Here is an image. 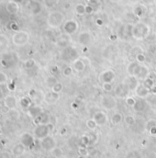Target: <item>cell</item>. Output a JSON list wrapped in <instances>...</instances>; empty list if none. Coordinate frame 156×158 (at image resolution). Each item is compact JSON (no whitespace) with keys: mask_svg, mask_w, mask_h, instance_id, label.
I'll use <instances>...</instances> for the list:
<instances>
[{"mask_svg":"<svg viewBox=\"0 0 156 158\" xmlns=\"http://www.w3.org/2000/svg\"><path fill=\"white\" fill-rule=\"evenodd\" d=\"M53 129V125L51 123L48 124H38L36 126V128L34 129V137H36L37 139H43L45 137H47L50 133L52 131Z\"/></svg>","mask_w":156,"mask_h":158,"instance_id":"obj_1","label":"cell"},{"mask_svg":"<svg viewBox=\"0 0 156 158\" xmlns=\"http://www.w3.org/2000/svg\"><path fill=\"white\" fill-rule=\"evenodd\" d=\"M29 35L27 31L18 30L12 37V42L17 46H23L28 42Z\"/></svg>","mask_w":156,"mask_h":158,"instance_id":"obj_2","label":"cell"},{"mask_svg":"<svg viewBox=\"0 0 156 158\" xmlns=\"http://www.w3.org/2000/svg\"><path fill=\"white\" fill-rule=\"evenodd\" d=\"M149 33V27L143 23H139L132 29V36L135 39H144Z\"/></svg>","mask_w":156,"mask_h":158,"instance_id":"obj_3","label":"cell"},{"mask_svg":"<svg viewBox=\"0 0 156 158\" xmlns=\"http://www.w3.org/2000/svg\"><path fill=\"white\" fill-rule=\"evenodd\" d=\"M62 20H64V16L60 12H51L48 18V23L52 28L59 27L61 24Z\"/></svg>","mask_w":156,"mask_h":158,"instance_id":"obj_4","label":"cell"},{"mask_svg":"<svg viewBox=\"0 0 156 158\" xmlns=\"http://www.w3.org/2000/svg\"><path fill=\"white\" fill-rule=\"evenodd\" d=\"M102 106L107 109H111L116 107V100L110 95H105L101 100Z\"/></svg>","mask_w":156,"mask_h":158,"instance_id":"obj_5","label":"cell"},{"mask_svg":"<svg viewBox=\"0 0 156 158\" xmlns=\"http://www.w3.org/2000/svg\"><path fill=\"white\" fill-rule=\"evenodd\" d=\"M41 147H42L44 150H46V151H51V150L56 146L54 139H53L52 137L49 136V135H48L47 137L41 139Z\"/></svg>","mask_w":156,"mask_h":158,"instance_id":"obj_6","label":"cell"},{"mask_svg":"<svg viewBox=\"0 0 156 158\" xmlns=\"http://www.w3.org/2000/svg\"><path fill=\"white\" fill-rule=\"evenodd\" d=\"M34 137L28 133H25L21 135L20 137V143L25 146V147H32L34 145Z\"/></svg>","mask_w":156,"mask_h":158,"instance_id":"obj_7","label":"cell"},{"mask_svg":"<svg viewBox=\"0 0 156 158\" xmlns=\"http://www.w3.org/2000/svg\"><path fill=\"white\" fill-rule=\"evenodd\" d=\"M130 92V89L128 86L125 83H121L118 85V86L115 89V93L118 98H126Z\"/></svg>","mask_w":156,"mask_h":158,"instance_id":"obj_8","label":"cell"},{"mask_svg":"<svg viewBox=\"0 0 156 158\" xmlns=\"http://www.w3.org/2000/svg\"><path fill=\"white\" fill-rule=\"evenodd\" d=\"M135 92L137 94V96L140 97L141 99H146L150 96V94H151V90L149 88H147L143 84L142 85L139 84V86L135 89Z\"/></svg>","mask_w":156,"mask_h":158,"instance_id":"obj_9","label":"cell"},{"mask_svg":"<svg viewBox=\"0 0 156 158\" xmlns=\"http://www.w3.org/2000/svg\"><path fill=\"white\" fill-rule=\"evenodd\" d=\"M141 65L138 62H131V64L128 66V72L130 74V76H138L140 70H141Z\"/></svg>","mask_w":156,"mask_h":158,"instance_id":"obj_10","label":"cell"},{"mask_svg":"<svg viewBox=\"0 0 156 158\" xmlns=\"http://www.w3.org/2000/svg\"><path fill=\"white\" fill-rule=\"evenodd\" d=\"M93 119H94V120L96 121V123H97L98 126H102V125L106 124L107 121H108V117H107L106 113H104V112H102V111L97 112L95 115H94Z\"/></svg>","mask_w":156,"mask_h":158,"instance_id":"obj_11","label":"cell"},{"mask_svg":"<svg viewBox=\"0 0 156 158\" xmlns=\"http://www.w3.org/2000/svg\"><path fill=\"white\" fill-rule=\"evenodd\" d=\"M4 104L6 108H8V109H14L17 105V99L13 95H8V96L5 97Z\"/></svg>","mask_w":156,"mask_h":158,"instance_id":"obj_12","label":"cell"},{"mask_svg":"<svg viewBox=\"0 0 156 158\" xmlns=\"http://www.w3.org/2000/svg\"><path fill=\"white\" fill-rule=\"evenodd\" d=\"M65 31L67 34H73L75 33L76 29H77V23L75 20H68L65 24Z\"/></svg>","mask_w":156,"mask_h":158,"instance_id":"obj_13","label":"cell"},{"mask_svg":"<svg viewBox=\"0 0 156 158\" xmlns=\"http://www.w3.org/2000/svg\"><path fill=\"white\" fill-rule=\"evenodd\" d=\"M124 83L128 86L130 90H135L137 88V86H139V81H138L137 77L133 76H130V77L125 79Z\"/></svg>","mask_w":156,"mask_h":158,"instance_id":"obj_14","label":"cell"},{"mask_svg":"<svg viewBox=\"0 0 156 158\" xmlns=\"http://www.w3.org/2000/svg\"><path fill=\"white\" fill-rule=\"evenodd\" d=\"M6 9H7V11H8L9 14H11V15H16V14L18 12V10H19V4H18V3L12 1V0H10V1H9V2L7 4V6H6Z\"/></svg>","mask_w":156,"mask_h":158,"instance_id":"obj_15","label":"cell"},{"mask_svg":"<svg viewBox=\"0 0 156 158\" xmlns=\"http://www.w3.org/2000/svg\"><path fill=\"white\" fill-rule=\"evenodd\" d=\"M42 109L41 107H38V106H32V107H29L28 109V115L31 117V118H33L34 119L36 118H38L41 113H42Z\"/></svg>","mask_w":156,"mask_h":158,"instance_id":"obj_16","label":"cell"},{"mask_svg":"<svg viewBox=\"0 0 156 158\" xmlns=\"http://www.w3.org/2000/svg\"><path fill=\"white\" fill-rule=\"evenodd\" d=\"M115 78V73L112 70H108L102 73L101 75V80L103 83H111Z\"/></svg>","mask_w":156,"mask_h":158,"instance_id":"obj_17","label":"cell"},{"mask_svg":"<svg viewBox=\"0 0 156 158\" xmlns=\"http://www.w3.org/2000/svg\"><path fill=\"white\" fill-rule=\"evenodd\" d=\"M35 122L38 124H48L50 123V115L47 112H42L38 118L35 119Z\"/></svg>","mask_w":156,"mask_h":158,"instance_id":"obj_18","label":"cell"},{"mask_svg":"<svg viewBox=\"0 0 156 158\" xmlns=\"http://www.w3.org/2000/svg\"><path fill=\"white\" fill-rule=\"evenodd\" d=\"M73 69L76 72H82L85 67V62L80 60V59H76L75 61H74V64H73Z\"/></svg>","mask_w":156,"mask_h":158,"instance_id":"obj_19","label":"cell"},{"mask_svg":"<svg viewBox=\"0 0 156 158\" xmlns=\"http://www.w3.org/2000/svg\"><path fill=\"white\" fill-rule=\"evenodd\" d=\"M90 39H91V37L88 32H82V33H80V35L78 37V42L82 45H86L87 43L90 42Z\"/></svg>","mask_w":156,"mask_h":158,"instance_id":"obj_20","label":"cell"},{"mask_svg":"<svg viewBox=\"0 0 156 158\" xmlns=\"http://www.w3.org/2000/svg\"><path fill=\"white\" fill-rule=\"evenodd\" d=\"M45 99L48 103H54L56 102L58 99H59V93H56V92H53L51 90V92L48 93L45 97Z\"/></svg>","mask_w":156,"mask_h":158,"instance_id":"obj_21","label":"cell"},{"mask_svg":"<svg viewBox=\"0 0 156 158\" xmlns=\"http://www.w3.org/2000/svg\"><path fill=\"white\" fill-rule=\"evenodd\" d=\"M25 151V146L20 143L16 144L13 148H12V153L15 156H20Z\"/></svg>","mask_w":156,"mask_h":158,"instance_id":"obj_22","label":"cell"},{"mask_svg":"<svg viewBox=\"0 0 156 158\" xmlns=\"http://www.w3.org/2000/svg\"><path fill=\"white\" fill-rule=\"evenodd\" d=\"M146 108V101L143 100V99H140L139 100H136L133 109L136 111H143Z\"/></svg>","mask_w":156,"mask_h":158,"instance_id":"obj_23","label":"cell"},{"mask_svg":"<svg viewBox=\"0 0 156 158\" xmlns=\"http://www.w3.org/2000/svg\"><path fill=\"white\" fill-rule=\"evenodd\" d=\"M149 74H150V73H149V69H148V67H146L145 66H141L140 73H139L137 78L141 79V80H145L146 78H148Z\"/></svg>","mask_w":156,"mask_h":158,"instance_id":"obj_24","label":"cell"},{"mask_svg":"<svg viewBox=\"0 0 156 158\" xmlns=\"http://www.w3.org/2000/svg\"><path fill=\"white\" fill-rule=\"evenodd\" d=\"M45 83H46L47 86H49L50 88H52V87L58 83V81H57V78H56L55 76H48V77L46 78Z\"/></svg>","mask_w":156,"mask_h":158,"instance_id":"obj_25","label":"cell"},{"mask_svg":"<svg viewBox=\"0 0 156 158\" xmlns=\"http://www.w3.org/2000/svg\"><path fill=\"white\" fill-rule=\"evenodd\" d=\"M31 10H32V13L34 15H37L38 13H40L41 10L40 3H38V2H32L31 3Z\"/></svg>","mask_w":156,"mask_h":158,"instance_id":"obj_26","label":"cell"},{"mask_svg":"<svg viewBox=\"0 0 156 158\" xmlns=\"http://www.w3.org/2000/svg\"><path fill=\"white\" fill-rule=\"evenodd\" d=\"M36 65V62L33 59H28L27 61H25L24 62V67L26 69H31V68H33Z\"/></svg>","mask_w":156,"mask_h":158,"instance_id":"obj_27","label":"cell"},{"mask_svg":"<svg viewBox=\"0 0 156 158\" xmlns=\"http://www.w3.org/2000/svg\"><path fill=\"white\" fill-rule=\"evenodd\" d=\"M111 121L114 124H118L122 121V115L120 113H115L112 118H111Z\"/></svg>","mask_w":156,"mask_h":158,"instance_id":"obj_28","label":"cell"},{"mask_svg":"<svg viewBox=\"0 0 156 158\" xmlns=\"http://www.w3.org/2000/svg\"><path fill=\"white\" fill-rule=\"evenodd\" d=\"M8 82V76L6 73L0 71V85H5Z\"/></svg>","mask_w":156,"mask_h":158,"instance_id":"obj_29","label":"cell"},{"mask_svg":"<svg viewBox=\"0 0 156 158\" xmlns=\"http://www.w3.org/2000/svg\"><path fill=\"white\" fill-rule=\"evenodd\" d=\"M51 154H52L54 157H56V158H60V157L62 155V151H61V148L55 146V147L51 150Z\"/></svg>","mask_w":156,"mask_h":158,"instance_id":"obj_30","label":"cell"},{"mask_svg":"<svg viewBox=\"0 0 156 158\" xmlns=\"http://www.w3.org/2000/svg\"><path fill=\"white\" fill-rule=\"evenodd\" d=\"M143 85L147 87V88H149L150 90L155 86V82L153 81V80H151V78H146L145 80H144V82H143Z\"/></svg>","mask_w":156,"mask_h":158,"instance_id":"obj_31","label":"cell"},{"mask_svg":"<svg viewBox=\"0 0 156 158\" xmlns=\"http://www.w3.org/2000/svg\"><path fill=\"white\" fill-rule=\"evenodd\" d=\"M20 106L23 109H28L30 106V100L28 98H23L20 99Z\"/></svg>","mask_w":156,"mask_h":158,"instance_id":"obj_32","label":"cell"},{"mask_svg":"<svg viewBox=\"0 0 156 158\" xmlns=\"http://www.w3.org/2000/svg\"><path fill=\"white\" fill-rule=\"evenodd\" d=\"M124 121H125V123H126L127 125H129V126H131V125L135 124V119H134V117L131 116V115H129V116L125 117Z\"/></svg>","mask_w":156,"mask_h":158,"instance_id":"obj_33","label":"cell"},{"mask_svg":"<svg viewBox=\"0 0 156 158\" xmlns=\"http://www.w3.org/2000/svg\"><path fill=\"white\" fill-rule=\"evenodd\" d=\"M86 126H87V127H88L90 130H95V129L97 128L98 124L96 123L95 120H94V119H88V120L86 121Z\"/></svg>","mask_w":156,"mask_h":158,"instance_id":"obj_34","label":"cell"},{"mask_svg":"<svg viewBox=\"0 0 156 158\" xmlns=\"http://www.w3.org/2000/svg\"><path fill=\"white\" fill-rule=\"evenodd\" d=\"M149 53L151 54V56L152 57V59H156V44H153L151 46H150L149 48Z\"/></svg>","mask_w":156,"mask_h":158,"instance_id":"obj_35","label":"cell"},{"mask_svg":"<svg viewBox=\"0 0 156 158\" xmlns=\"http://www.w3.org/2000/svg\"><path fill=\"white\" fill-rule=\"evenodd\" d=\"M136 60L139 64H143V62H146V57L143 53H138L136 56Z\"/></svg>","mask_w":156,"mask_h":158,"instance_id":"obj_36","label":"cell"},{"mask_svg":"<svg viewBox=\"0 0 156 158\" xmlns=\"http://www.w3.org/2000/svg\"><path fill=\"white\" fill-rule=\"evenodd\" d=\"M75 10H76V12H77V14H78V15H83V14L85 12V6H83V5H81V4H79V5H77V6H76Z\"/></svg>","mask_w":156,"mask_h":158,"instance_id":"obj_37","label":"cell"},{"mask_svg":"<svg viewBox=\"0 0 156 158\" xmlns=\"http://www.w3.org/2000/svg\"><path fill=\"white\" fill-rule=\"evenodd\" d=\"M51 90L53 91V92H56V93H60L61 90H62V84L61 83H60V82H58L52 88H51Z\"/></svg>","mask_w":156,"mask_h":158,"instance_id":"obj_38","label":"cell"},{"mask_svg":"<svg viewBox=\"0 0 156 158\" xmlns=\"http://www.w3.org/2000/svg\"><path fill=\"white\" fill-rule=\"evenodd\" d=\"M103 89H104L106 92H110V91H112V89H113L112 84H111V83H103Z\"/></svg>","mask_w":156,"mask_h":158,"instance_id":"obj_39","label":"cell"},{"mask_svg":"<svg viewBox=\"0 0 156 158\" xmlns=\"http://www.w3.org/2000/svg\"><path fill=\"white\" fill-rule=\"evenodd\" d=\"M73 67H71V66H67V67H65V70H64V76H70L72 74H73Z\"/></svg>","mask_w":156,"mask_h":158,"instance_id":"obj_40","label":"cell"},{"mask_svg":"<svg viewBox=\"0 0 156 158\" xmlns=\"http://www.w3.org/2000/svg\"><path fill=\"white\" fill-rule=\"evenodd\" d=\"M135 102H136V100H135L133 98H131V97H128V98L126 99V103H127L129 106L133 107V106H134V104H135Z\"/></svg>","mask_w":156,"mask_h":158,"instance_id":"obj_41","label":"cell"},{"mask_svg":"<svg viewBox=\"0 0 156 158\" xmlns=\"http://www.w3.org/2000/svg\"><path fill=\"white\" fill-rule=\"evenodd\" d=\"M0 158H11V154L8 152H2L0 153Z\"/></svg>","mask_w":156,"mask_h":158,"instance_id":"obj_42","label":"cell"},{"mask_svg":"<svg viewBox=\"0 0 156 158\" xmlns=\"http://www.w3.org/2000/svg\"><path fill=\"white\" fill-rule=\"evenodd\" d=\"M79 153H80L83 156H86L87 154H89V152H88V150H87L85 147L81 148V149L79 150Z\"/></svg>","mask_w":156,"mask_h":158,"instance_id":"obj_43","label":"cell"},{"mask_svg":"<svg viewBox=\"0 0 156 158\" xmlns=\"http://www.w3.org/2000/svg\"><path fill=\"white\" fill-rule=\"evenodd\" d=\"M149 78H151V80H153L154 82H156V72L154 71V72H151L150 74H149V76H148Z\"/></svg>","mask_w":156,"mask_h":158,"instance_id":"obj_44","label":"cell"},{"mask_svg":"<svg viewBox=\"0 0 156 158\" xmlns=\"http://www.w3.org/2000/svg\"><path fill=\"white\" fill-rule=\"evenodd\" d=\"M150 133L151 135H156V126H153V127L150 128Z\"/></svg>","mask_w":156,"mask_h":158,"instance_id":"obj_45","label":"cell"},{"mask_svg":"<svg viewBox=\"0 0 156 158\" xmlns=\"http://www.w3.org/2000/svg\"><path fill=\"white\" fill-rule=\"evenodd\" d=\"M92 11H93L92 8H90V7H89V8H85V12H86V13H91Z\"/></svg>","mask_w":156,"mask_h":158,"instance_id":"obj_46","label":"cell"},{"mask_svg":"<svg viewBox=\"0 0 156 158\" xmlns=\"http://www.w3.org/2000/svg\"><path fill=\"white\" fill-rule=\"evenodd\" d=\"M12 1H14V2H16L18 4H21L24 1V0H12Z\"/></svg>","mask_w":156,"mask_h":158,"instance_id":"obj_47","label":"cell"},{"mask_svg":"<svg viewBox=\"0 0 156 158\" xmlns=\"http://www.w3.org/2000/svg\"><path fill=\"white\" fill-rule=\"evenodd\" d=\"M3 97H4V95H3V90H2L1 87H0V99L3 98Z\"/></svg>","mask_w":156,"mask_h":158,"instance_id":"obj_48","label":"cell"},{"mask_svg":"<svg viewBox=\"0 0 156 158\" xmlns=\"http://www.w3.org/2000/svg\"><path fill=\"white\" fill-rule=\"evenodd\" d=\"M97 21H98V24H99V25H102L103 24V22H101L102 20H100V19H98Z\"/></svg>","mask_w":156,"mask_h":158,"instance_id":"obj_49","label":"cell"},{"mask_svg":"<svg viewBox=\"0 0 156 158\" xmlns=\"http://www.w3.org/2000/svg\"><path fill=\"white\" fill-rule=\"evenodd\" d=\"M145 1H147V2H152V1H154V0H145Z\"/></svg>","mask_w":156,"mask_h":158,"instance_id":"obj_50","label":"cell"},{"mask_svg":"<svg viewBox=\"0 0 156 158\" xmlns=\"http://www.w3.org/2000/svg\"><path fill=\"white\" fill-rule=\"evenodd\" d=\"M155 71H156V66H155Z\"/></svg>","mask_w":156,"mask_h":158,"instance_id":"obj_51","label":"cell"},{"mask_svg":"<svg viewBox=\"0 0 156 158\" xmlns=\"http://www.w3.org/2000/svg\"><path fill=\"white\" fill-rule=\"evenodd\" d=\"M0 131H1V128H0Z\"/></svg>","mask_w":156,"mask_h":158,"instance_id":"obj_52","label":"cell"}]
</instances>
